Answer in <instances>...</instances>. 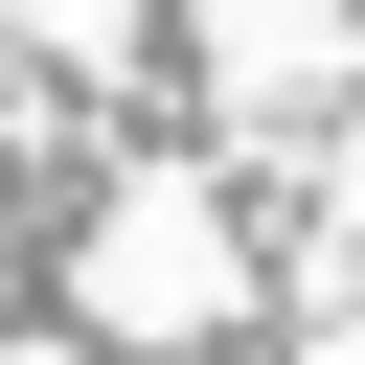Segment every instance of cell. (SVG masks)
<instances>
[{"label": "cell", "mask_w": 365, "mask_h": 365, "mask_svg": "<svg viewBox=\"0 0 365 365\" xmlns=\"http://www.w3.org/2000/svg\"><path fill=\"white\" fill-rule=\"evenodd\" d=\"M68 297H91L114 342H205V319L251 297V228H228V182H205V160H137V182H91V251H68Z\"/></svg>", "instance_id": "6da1fadb"}, {"label": "cell", "mask_w": 365, "mask_h": 365, "mask_svg": "<svg viewBox=\"0 0 365 365\" xmlns=\"http://www.w3.org/2000/svg\"><path fill=\"white\" fill-rule=\"evenodd\" d=\"M23 46H137V0H23Z\"/></svg>", "instance_id": "7a4b0ae2"}]
</instances>
